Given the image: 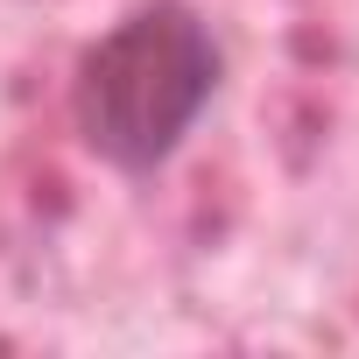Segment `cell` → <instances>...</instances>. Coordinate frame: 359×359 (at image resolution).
<instances>
[{
  "instance_id": "1",
  "label": "cell",
  "mask_w": 359,
  "mask_h": 359,
  "mask_svg": "<svg viewBox=\"0 0 359 359\" xmlns=\"http://www.w3.org/2000/svg\"><path fill=\"white\" fill-rule=\"evenodd\" d=\"M219 85H226V50L212 22L191 0H141L78 57L71 127L106 169L155 176L198 134Z\"/></svg>"
}]
</instances>
